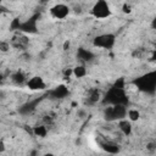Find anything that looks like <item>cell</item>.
<instances>
[{
	"label": "cell",
	"instance_id": "cell-1",
	"mask_svg": "<svg viewBox=\"0 0 156 156\" xmlns=\"http://www.w3.org/2000/svg\"><path fill=\"white\" fill-rule=\"evenodd\" d=\"M105 104L108 105H127L128 104V98L123 90V85H119V82L108 90V93L105 95L104 99Z\"/></svg>",
	"mask_w": 156,
	"mask_h": 156
},
{
	"label": "cell",
	"instance_id": "cell-2",
	"mask_svg": "<svg viewBox=\"0 0 156 156\" xmlns=\"http://www.w3.org/2000/svg\"><path fill=\"white\" fill-rule=\"evenodd\" d=\"M127 106L126 105H108L104 110V118L107 122L121 121L127 117Z\"/></svg>",
	"mask_w": 156,
	"mask_h": 156
},
{
	"label": "cell",
	"instance_id": "cell-3",
	"mask_svg": "<svg viewBox=\"0 0 156 156\" xmlns=\"http://www.w3.org/2000/svg\"><path fill=\"white\" fill-rule=\"evenodd\" d=\"M138 88L145 93H154L156 89V71L149 72L135 80Z\"/></svg>",
	"mask_w": 156,
	"mask_h": 156
},
{
	"label": "cell",
	"instance_id": "cell-4",
	"mask_svg": "<svg viewBox=\"0 0 156 156\" xmlns=\"http://www.w3.org/2000/svg\"><path fill=\"white\" fill-rule=\"evenodd\" d=\"M91 15L95 18H107L111 16V7L107 4V1L105 0H99L94 4V6L91 7Z\"/></svg>",
	"mask_w": 156,
	"mask_h": 156
},
{
	"label": "cell",
	"instance_id": "cell-5",
	"mask_svg": "<svg viewBox=\"0 0 156 156\" xmlns=\"http://www.w3.org/2000/svg\"><path fill=\"white\" fill-rule=\"evenodd\" d=\"M115 41H116V37L111 33H106V34H100V35L95 37L93 40V44L96 48L111 49L115 45Z\"/></svg>",
	"mask_w": 156,
	"mask_h": 156
},
{
	"label": "cell",
	"instance_id": "cell-6",
	"mask_svg": "<svg viewBox=\"0 0 156 156\" xmlns=\"http://www.w3.org/2000/svg\"><path fill=\"white\" fill-rule=\"evenodd\" d=\"M69 7L66 4H56L50 9V15L56 20H63L68 16Z\"/></svg>",
	"mask_w": 156,
	"mask_h": 156
},
{
	"label": "cell",
	"instance_id": "cell-7",
	"mask_svg": "<svg viewBox=\"0 0 156 156\" xmlns=\"http://www.w3.org/2000/svg\"><path fill=\"white\" fill-rule=\"evenodd\" d=\"M27 87H28V89H30V90H43V89H45V82L43 80V78L41 77H39V76H34V77H32L30 79H28V82H27Z\"/></svg>",
	"mask_w": 156,
	"mask_h": 156
},
{
	"label": "cell",
	"instance_id": "cell-8",
	"mask_svg": "<svg viewBox=\"0 0 156 156\" xmlns=\"http://www.w3.org/2000/svg\"><path fill=\"white\" fill-rule=\"evenodd\" d=\"M100 146L104 151H106L108 154H118L121 150L119 145L115 141H111V140H105V141L100 143Z\"/></svg>",
	"mask_w": 156,
	"mask_h": 156
},
{
	"label": "cell",
	"instance_id": "cell-9",
	"mask_svg": "<svg viewBox=\"0 0 156 156\" xmlns=\"http://www.w3.org/2000/svg\"><path fill=\"white\" fill-rule=\"evenodd\" d=\"M11 45L16 49H26L28 46V38L24 35H15L11 39Z\"/></svg>",
	"mask_w": 156,
	"mask_h": 156
},
{
	"label": "cell",
	"instance_id": "cell-10",
	"mask_svg": "<svg viewBox=\"0 0 156 156\" xmlns=\"http://www.w3.org/2000/svg\"><path fill=\"white\" fill-rule=\"evenodd\" d=\"M20 30H22L24 33H35L37 32V20L35 18H30V20L23 22L21 24Z\"/></svg>",
	"mask_w": 156,
	"mask_h": 156
},
{
	"label": "cell",
	"instance_id": "cell-11",
	"mask_svg": "<svg viewBox=\"0 0 156 156\" xmlns=\"http://www.w3.org/2000/svg\"><path fill=\"white\" fill-rule=\"evenodd\" d=\"M67 94H68V89H67V87L63 85V84L55 87V88L50 91V95H51L52 98H55V99H62V98L67 96Z\"/></svg>",
	"mask_w": 156,
	"mask_h": 156
},
{
	"label": "cell",
	"instance_id": "cell-12",
	"mask_svg": "<svg viewBox=\"0 0 156 156\" xmlns=\"http://www.w3.org/2000/svg\"><path fill=\"white\" fill-rule=\"evenodd\" d=\"M77 56H78L79 60H82V61H84V62H89V61H91V60L94 58V54H93L91 51L84 49V48H79V49H78Z\"/></svg>",
	"mask_w": 156,
	"mask_h": 156
},
{
	"label": "cell",
	"instance_id": "cell-13",
	"mask_svg": "<svg viewBox=\"0 0 156 156\" xmlns=\"http://www.w3.org/2000/svg\"><path fill=\"white\" fill-rule=\"evenodd\" d=\"M118 128L121 129V132L124 135H130V133H132V123L127 118L118 121Z\"/></svg>",
	"mask_w": 156,
	"mask_h": 156
},
{
	"label": "cell",
	"instance_id": "cell-14",
	"mask_svg": "<svg viewBox=\"0 0 156 156\" xmlns=\"http://www.w3.org/2000/svg\"><path fill=\"white\" fill-rule=\"evenodd\" d=\"M11 80H12V83L16 84V85H23L26 82H28L27 78H26V76H24V73H22V72H20V71L15 72V73L11 76Z\"/></svg>",
	"mask_w": 156,
	"mask_h": 156
},
{
	"label": "cell",
	"instance_id": "cell-15",
	"mask_svg": "<svg viewBox=\"0 0 156 156\" xmlns=\"http://www.w3.org/2000/svg\"><path fill=\"white\" fill-rule=\"evenodd\" d=\"M100 99H101V94H100V90L99 89H91L90 91H89V94H88V102L90 104V105H93V104H96L98 101H100Z\"/></svg>",
	"mask_w": 156,
	"mask_h": 156
},
{
	"label": "cell",
	"instance_id": "cell-16",
	"mask_svg": "<svg viewBox=\"0 0 156 156\" xmlns=\"http://www.w3.org/2000/svg\"><path fill=\"white\" fill-rule=\"evenodd\" d=\"M33 134L35 136H39V138L46 136V134H48L46 126H35V127H33Z\"/></svg>",
	"mask_w": 156,
	"mask_h": 156
},
{
	"label": "cell",
	"instance_id": "cell-17",
	"mask_svg": "<svg viewBox=\"0 0 156 156\" xmlns=\"http://www.w3.org/2000/svg\"><path fill=\"white\" fill-rule=\"evenodd\" d=\"M73 76L77 78H83L87 76V68L83 65H78L76 67H73Z\"/></svg>",
	"mask_w": 156,
	"mask_h": 156
},
{
	"label": "cell",
	"instance_id": "cell-18",
	"mask_svg": "<svg viewBox=\"0 0 156 156\" xmlns=\"http://www.w3.org/2000/svg\"><path fill=\"white\" fill-rule=\"evenodd\" d=\"M127 116H128V119L130 122H136L140 118V112L138 110H135V108H130V110H128Z\"/></svg>",
	"mask_w": 156,
	"mask_h": 156
},
{
	"label": "cell",
	"instance_id": "cell-19",
	"mask_svg": "<svg viewBox=\"0 0 156 156\" xmlns=\"http://www.w3.org/2000/svg\"><path fill=\"white\" fill-rule=\"evenodd\" d=\"M32 110H34V104H26V105H23V106L20 108V112L27 113V112H30Z\"/></svg>",
	"mask_w": 156,
	"mask_h": 156
},
{
	"label": "cell",
	"instance_id": "cell-20",
	"mask_svg": "<svg viewBox=\"0 0 156 156\" xmlns=\"http://www.w3.org/2000/svg\"><path fill=\"white\" fill-rule=\"evenodd\" d=\"M9 49H10V43H7V41H0V50L2 52H7Z\"/></svg>",
	"mask_w": 156,
	"mask_h": 156
},
{
	"label": "cell",
	"instance_id": "cell-21",
	"mask_svg": "<svg viewBox=\"0 0 156 156\" xmlns=\"http://www.w3.org/2000/svg\"><path fill=\"white\" fill-rule=\"evenodd\" d=\"M21 22H20V20L18 18H15L13 21H12V23H11V29H20L21 28Z\"/></svg>",
	"mask_w": 156,
	"mask_h": 156
},
{
	"label": "cell",
	"instance_id": "cell-22",
	"mask_svg": "<svg viewBox=\"0 0 156 156\" xmlns=\"http://www.w3.org/2000/svg\"><path fill=\"white\" fill-rule=\"evenodd\" d=\"M146 149H147V151H150V152L156 151V143H155V141L147 143V144H146Z\"/></svg>",
	"mask_w": 156,
	"mask_h": 156
},
{
	"label": "cell",
	"instance_id": "cell-23",
	"mask_svg": "<svg viewBox=\"0 0 156 156\" xmlns=\"http://www.w3.org/2000/svg\"><path fill=\"white\" fill-rule=\"evenodd\" d=\"M77 116H78L80 119L85 118V117H87V112H85V110H83V108H79V110L77 111Z\"/></svg>",
	"mask_w": 156,
	"mask_h": 156
},
{
	"label": "cell",
	"instance_id": "cell-24",
	"mask_svg": "<svg viewBox=\"0 0 156 156\" xmlns=\"http://www.w3.org/2000/svg\"><path fill=\"white\" fill-rule=\"evenodd\" d=\"M122 11H123L124 13H130V11H132L130 5H129V4H123V6H122Z\"/></svg>",
	"mask_w": 156,
	"mask_h": 156
},
{
	"label": "cell",
	"instance_id": "cell-25",
	"mask_svg": "<svg viewBox=\"0 0 156 156\" xmlns=\"http://www.w3.org/2000/svg\"><path fill=\"white\" fill-rule=\"evenodd\" d=\"M63 74H65V77H69L71 74H73V68H66L63 71Z\"/></svg>",
	"mask_w": 156,
	"mask_h": 156
},
{
	"label": "cell",
	"instance_id": "cell-26",
	"mask_svg": "<svg viewBox=\"0 0 156 156\" xmlns=\"http://www.w3.org/2000/svg\"><path fill=\"white\" fill-rule=\"evenodd\" d=\"M69 46H71V41H69V40H66V41L63 43V46H62V49H63L65 51H67V50L69 49Z\"/></svg>",
	"mask_w": 156,
	"mask_h": 156
},
{
	"label": "cell",
	"instance_id": "cell-27",
	"mask_svg": "<svg viewBox=\"0 0 156 156\" xmlns=\"http://www.w3.org/2000/svg\"><path fill=\"white\" fill-rule=\"evenodd\" d=\"M5 149H6L5 143H4V140H1V141H0V152L4 154V152H5Z\"/></svg>",
	"mask_w": 156,
	"mask_h": 156
},
{
	"label": "cell",
	"instance_id": "cell-28",
	"mask_svg": "<svg viewBox=\"0 0 156 156\" xmlns=\"http://www.w3.org/2000/svg\"><path fill=\"white\" fill-rule=\"evenodd\" d=\"M29 156H39V151L37 149H33V150H30Z\"/></svg>",
	"mask_w": 156,
	"mask_h": 156
},
{
	"label": "cell",
	"instance_id": "cell-29",
	"mask_svg": "<svg viewBox=\"0 0 156 156\" xmlns=\"http://www.w3.org/2000/svg\"><path fill=\"white\" fill-rule=\"evenodd\" d=\"M151 27H152L154 29H156V17H154V20H152V22H151Z\"/></svg>",
	"mask_w": 156,
	"mask_h": 156
},
{
	"label": "cell",
	"instance_id": "cell-30",
	"mask_svg": "<svg viewBox=\"0 0 156 156\" xmlns=\"http://www.w3.org/2000/svg\"><path fill=\"white\" fill-rule=\"evenodd\" d=\"M43 156H55L54 154H51V152H46V154H44Z\"/></svg>",
	"mask_w": 156,
	"mask_h": 156
},
{
	"label": "cell",
	"instance_id": "cell-31",
	"mask_svg": "<svg viewBox=\"0 0 156 156\" xmlns=\"http://www.w3.org/2000/svg\"><path fill=\"white\" fill-rule=\"evenodd\" d=\"M152 57H154V60H156V51H155V54H154V56H152Z\"/></svg>",
	"mask_w": 156,
	"mask_h": 156
},
{
	"label": "cell",
	"instance_id": "cell-32",
	"mask_svg": "<svg viewBox=\"0 0 156 156\" xmlns=\"http://www.w3.org/2000/svg\"><path fill=\"white\" fill-rule=\"evenodd\" d=\"M130 156H134V155H130Z\"/></svg>",
	"mask_w": 156,
	"mask_h": 156
}]
</instances>
